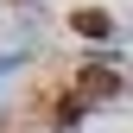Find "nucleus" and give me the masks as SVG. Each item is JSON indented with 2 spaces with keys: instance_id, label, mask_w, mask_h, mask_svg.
I'll list each match as a JSON object with an SVG mask.
<instances>
[{
  "instance_id": "nucleus-1",
  "label": "nucleus",
  "mask_w": 133,
  "mask_h": 133,
  "mask_svg": "<svg viewBox=\"0 0 133 133\" xmlns=\"http://www.w3.org/2000/svg\"><path fill=\"white\" fill-rule=\"evenodd\" d=\"M76 95H82V102H108V95H121V76H114L108 63H95V70L76 76Z\"/></svg>"
},
{
  "instance_id": "nucleus-2",
  "label": "nucleus",
  "mask_w": 133,
  "mask_h": 133,
  "mask_svg": "<svg viewBox=\"0 0 133 133\" xmlns=\"http://www.w3.org/2000/svg\"><path fill=\"white\" fill-rule=\"evenodd\" d=\"M70 25L82 32V38H108V32H114V13H102V6H76Z\"/></svg>"
},
{
  "instance_id": "nucleus-3",
  "label": "nucleus",
  "mask_w": 133,
  "mask_h": 133,
  "mask_svg": "<svg viewBox=\"0 0 133 133\" xmlns=\"http://www.w3.org/2000/svg\"><path fill=\"white\" fill-rule=\"evenodd\" d=\"M76 121H82V95H70V102L57 108V127H76Z\"/></svg>"
}]
</instances>
